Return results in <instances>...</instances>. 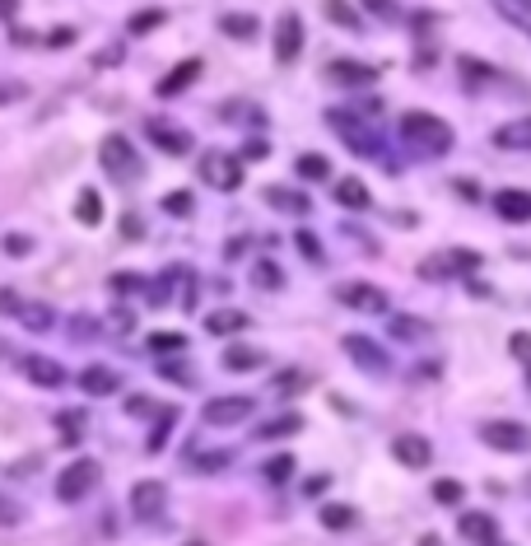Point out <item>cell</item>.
I'll use <instances>...</instances> for the list:
<instances>
[{
    "label": "cell",
    "mask_w": 531,
    "mask_h": 546,
    "mask_svg": "<svg viewBox=\"0 0 531 546\" xmlns=\"http://www.w3.org/2000/svg\"><path fill=\"white\" fill-rule=\"evenodd\" d=\"M56 425H61V440L75 444L79 440V425H89V416H84V412H61V416H56Z\"/></svg>",
    "instance_id": "34"
},
{
    "label": "cell",
    "mask_w": 531,
    "mask_h": 546,
    "mask_svg": "<svg viewBox=\"0 0 531 546\" xmlns=\"http://www.w3.org/2000/svg\"><path fill=\"white\" fill-rule=\"evenodd\" d=\"M0 523H19V504H10L5 495H0Z\"/></svg>",
    "instance_id": "48"
},
{
    "label": "cell",
    "mask_w": 531,
    "mask_h": 546,
    "mask_svg": "<svg viewBox=\"0 0 531 546\" xmlns=\"http://www.w3.org/2000/svg\"><path fill=\"white\" fill-rule=\"evenodd\" d=\"M163 500H168L163 481H135L131 486V514L140 518V523H154V518L163 514Z\"/></svg>",
    "instance_id": "8"
},
{
    "label": "cell",
    "mask_w": 531,
    "mask_h": 546,
    "mask_svg": "<svg viewBox=\"0 0 531 546\" xmlns=\"http://www.w3.org/2000/svg\"><path fill=\"white\" fill-rule=\"evenodd\" d=\"M122 234L126 238H140V220H135V215H126V220H122Z\"/></svg>",
    "instance_id": "51"
},
{
    "label": "cell",
    "mask_w": 531,
    "mask_h": 546,
    "mask_svg": "<svg viewBox=\"0 0 531 546\" xmlns=\"http://www.w3.org/2000/svg\"><path fill=\"white\" fill-rule=\"evenodd\" d=\"M163 210H168V215H191V192H173V197H163Z\"/></svg>",
    "instance_id": "43"
},
{
    "label": "cell",
    "mask_w": 531,
    "mask_h": 546,
    "mask_svg": "<svg viewBox=\"0 0 531 546\" xmlns=\"http://www.w3.org/2000/svg\"><path fill=\"white\" fill-rule=\"evenodd\" d=\"M23 374L33 378L38 388H61V384H66V369L56 365V360H47V355H28V360H23Z\"/></svg>",
    "instance_id": "17"
},
{
    "label": "cell",
    "mask_w": 531,
    "mask_h": 546,
    "mask_svg": "<svg viewBox=\"0 0 531 546\" xmlns=\"http://www.w3.org/2000/svg\"><path fill=\"white\" fill-rule=\"evenodd\" d=\"M369 10H378L382 19H401V10H397V0H363Z\"/></svg>",
    "instance_id": "45"
},
{
    "label": "cell",
    "mask_w": 531,
    "mask_h": 546,
    "mask_svg": "<svg viewBox=\"0 0 531 546\" xmlns=\"http://www.w3.org/2000/svg\"><path fill=\"white\" fill-rule=\"evenodd\" d=\"M391 458H397L401 467H425L434 458V449H429L425 434H397V440H391Z\"/></svg>",
    "instance_id": "12"
},
{
    "label": "cell",
    "mask_w": 531,
    "mask_h": 546,
    "mask_svg": "<svg viewBox=\"0 0 531 546\" xmlns=\"http://www.w3.org/2000/svg\"><path fill=\"white\" fill-rule=\"evenodd\" d=\"M508 346H513L517 360H526V332H513V341H508Z\"/></svg>",
    "instance_id": "50"
},
{
    "label": "cell",
    "mask_w": 531,
    "mask_h": 546,
    "mask_svg": "<svg viewBox=\"0 0 531 546\" xmlns=\"http://www.w3.org/2000/svg\"><path fill=\"white\" fill-rule=\"evenodd\" d=\"M345 355L363 369V374H387V350H378V341H369V337H345Z\"/></svg>",
    "instance_id": "10"
},
{
    "label": "cell",
    "mask_w": 531,
    "mask_h": 546,
    "mask_svg": "<svg viewBox=\"0 0 531 546\" xmlns=\"http://www.w3.org/2000/svg\"><path fill=\"white\" fill-rule=\"evenodd\" d=\"M335 201H341L345 210H369L373 206L369 187H363L359 178H341V182H335Z\"/></svg>",
    "instance_id": "22"
},
{
    "label": "cell",
    "mask_w": 531,
    "mask_h": 546,
    "mask_svg": "<svg viewBox=\"0 0 531 546\" xmlns=\"http://www.w3.org/2000/svg\"><path fill=\"white\" fill-rule=\"evenodd\" d=\"M401 141L419 154V159H438L453 150V126L434 113H406L401 117Z\"/></svg>",
    "instance_id": "1"
},
{
    "label": "cell",
    "mask_w": 531,
    "mask_h": 546,
    "mask_svg": "<svg viewBox=\"0 0 531 546\" xmlns=\"http://www.w3.org/2000/svg\"><path fill=\"white\" fill-rule=\"evenodd\" d=\"M494 145L499 150H531V122H508L494 131Z\"/></svg>",
    "instance_id": "24"
},
{
    "label": "cell",
    "mask_w": 531,
    "mask_h": 546,
    "mask_svg": "<svg viewBox=\"0 0 531 546\" xmlns=\"http://www.w3.org/2000/svg\"><path fill=\"white\" fill-rule=\"evenodd\" d=\"M289 472H294V458H289V453H275V458L266 462V481H270V486L289 481Z\"/></svg>",
    "instance_id": "35"
},
{
    "label": "cell",
    "mask_w": 531,
    "mask_h": 546,
    "mask_svg": "<svg viewBox=\"0 0 531 546\" xmlns=\"http://www.w3.org/2000/svg\"><path fill=\"white\" fill-rule=\"evenodd\" d=\"M494 210H499L508 225H526V220H531V197L517 192V187H508V192L494 197Z\"/></svg>",
    "instance_id": "19"
},
{
    "label": "cell",
    "mask_w": 531,
    "mask_h": 546,
    "mask_svg": "<svg viewBox=\"0 0 531 546\" xmlns=\"http://www.w3.org/2000/svg\"><path fill=\"white\" fill-rule=\"evenodd\" d=\"M326 122H331V131L341 135V141H345L354 154L382 159V163H387V145H382V131H378V126H369L363 117H354V113H326Z\"/></svg>",
    "instance_id": "2"
},
{
    "label": "cell",
    "mask_w": 531,
    "mask_h": 546,
    "mask_svg": "<svg viewBox=\"0 0 531 546\" xmlns=\"http://www.w3.org/2000/svg\"><path fill=\"white\" fill-rule=\"evenodd\" d=\"M252 281H257L261 290H279V285H285V271H279L275 262H257V271H252Z\"/></svg>",
    "instance_id": "31"
},
{
    "label": "cell",
    "mask_w": 531,
    "mask_h": 546,
    "mask_svg": "<svg viewBox=\"0 0 531 546\" xmlns=\"http://www.w3.org/2000/svg\"><path fill=\"white\" fill-rule=\"evenodd\" d=\"M322 10H326V19H331V23H345V29H359V14L345 5V0H326Z\"/></svg>",
    "instance_id": "36"
},
{
    "label": "cell",
    "mask_w": 531,
    "mask_h": 546,
    "mask_svg": "<svg viewBox=\"0 0 531 546\" xmlns=\"http://www.w3.org/2000/svg\"><path fill=\"white\" fill-rule=\"evenodd\" d=\"M457 532L471 537V541H494L499 537V523H494L490 514H462L457 518Z\"/></svg>",
    "instance_id": "21"
},
{
    "label": "cell",
    "mask_w": 531,
    "mask_h": 546,
    "mask_svg": "<svg viewBox=\"0 0 531 546\" xmlns=\"http://www.w3.org/2000/svg\"><path fill=\"white\" fill-rule=\"evenodd\" d=\"M98 159H103L107 178H117V182H135L140 178V154H135V145L126 141V135H107Z\"/></svg>",
    "instance_id": "3"
},
{
    "label": "cell",
    "mask_w": 531,
    "mask_h": 546,
    "mask_svg": "<svg viewBox=\"0 0 531 546\" xmlns=\"http://www.w3.org/2000/svg\"><path fill=\"white\" fill-rule=\"evenodd\" d=\"M201 178L215 187V192H233V187H243V169H238V159L219 154V150L201 154Z\"/></svg>",
    "instance_id": "6"
},
{
    "label": "cell",
    "mask_w": 531,
    "mask_h": 546,
    "mask_svg": "<svg viewBox=\"0 0 531 546\" xmlns=\"http://www.w3.org/2000/svg\"><path fill=\"white\" fill-rule=\"evenodd\" d=\"M481 440L490 449H499V453H522L526 449V425H517V421H490V425H481Z\"/></svg>",
    "instance_id": "9"
},
{
    "label": "cell",
    "mask_w": 531,
    "mask_h": 546,
    "mask_svg": "<svg viewBox=\"0 0 531 546\" xmlns=\"http://www.w3.org/2000/svg\"><path fill=\"white\" fill-rule=\"evenodd\" d=\"M187 546H201V541H187Z\"/></svg>",
    "instance_id": "54"
},
{
    "label": "cell",
    "mask_w": 531,
    "mask_h": 546,
    "mask_svg": "<svg viewBox=\"0 0 531 546\" xmlns=\"http://www.w3.org/2000/svg\"><path fill=\"white\" fill-rule=\"evenodd\" d=\"M173 421H178V406H159V412H154V430H150V453H159V449L168 444V430H173Z\"/></svg>",
    "instance_id": "27"
},
{
    "label": "cell",
    "mask_w": 531,
    "mask_h": 546,
    "mask_svg": "<svg viewBox=\"0 0 531 546\" xmlns=\"http://www.w3.org/2000/svg\"><path fill=\"white\" fill-rule=\"evenodd\" d=\"M219 29L229 33V38H257V19H247V14H224Z\"/></svg>",
    "instance_id": "30"
},
{
    "label": "cell",
    "mask_w": 531,
    "mask_h": 546,
    "mask_svg": "<svg viewBox=\"0 0 531 546\" xmlns=\"http://www.w3.org/2000/svg\"><path fill=\"white\" fill-rule=\"evenodd\" d=\"M266 201L285 215H307V206H313L303 192H294V187H266Z\"/></svg>",
    "instance_id": "23"
},
{
    "label": "cell",
    "mask_w": 531,
    "mask_h": 546,
    "mask_svg": "<svg viewBox=\"0 0 531 546\" xmlns=\"http://www.w3.org/2000/svg\"><path fill=\"white\" fill-rule=\"evenodd\" d=\"M294 238H298V253H303V257H313V262L322 257V243H317L313 234H307V229H303V234H294Z\"/></svg>",
    "instance_id": "44"
},
{
    "label": "cell",
    "mask_w": 531,
    "mask_h": 546,
    "mask_svg": "<svg viewBox=\"0 0 531 546\" xmlns=\"http://www.w3.org/2000/svg\"><path fill=\"white\" fill-rule=\"evenodd\" d=\"M462 495H466V486H462V481H453V477L434 481V500H438V504H457Z\"/></svg>",
    "instance_id": "33"
},
{
    "label": "cell",
    "mask_w": 531,
    "mask_h": 546,
    "mask_svg": "<svg viewBox=\"0 0 531 546\" xmlns=\"http://www.w3.org/2000/svg\"><path fill=\"white\" fill-rule=\"evenodd\" d=\"M378 66H359V61H331L326 66V79H335V85H359V89H369L378 85Z\"/></svg>",
    "instance_id": "14"
},
{
    "label": "cell",
    "mask_w": 531,
    "mask_h": 546,
    "mask_svg": "<svg viewBox=\"0 0 531 546\" xmlns=\"http://www.w3.org/2000/svg\"><path fill=\"white\" fill-rule=\"evenodd\" d=\"M391 332H397V337H425L429 327L425 322H410V318H391Z\"/></svg>",
    "instance_id": "42"
},
{
    "label": "cell",
    "mask_w": 531,
    "mask_h": 546,
    "mask_svg": "<svg viewBox=\"0 0 531 546\" xmlns=\"http://www.w3.org/2000/svg\"><path fill=\"white\" fill-rule=\"evenodd\" d=\"M28 248H33V243H28L23 234H14V238H5V253H28Z\"/></svg>",
    "instance_id": "49"
},
{
    "label": "cell",
    "mask_w": 531,
    "mask_h": 546,
    "mask_svg": "<svg viewBox=\"0 0 531 546\" xmlns=\"http://www.w3.org/2000/svg\"><path fill=\"white\" fill-rule=\"evenodd\" d=\"M331 169H326V159L322 154H298V178H307V182H322Z\"/></svg>",
    "instance_id": "32"
},
{
    "label": "cell",
    "mask_w": 531,
    "mask_h": 546,
    "mask_svg": "<svg viewBox=\"0 0 531 546\" xmlns=\"http://www.w3.org/2000/svg\"><path fill=\"white\" fill-rule=\"evenodd\" d=\"M307 388V374L303 369H285V374H275V393H298Z\"/></svg>",
    "instance_id": "37"
},
{
    "label": "cell",
    "mask_w": 531,
    "mask_h": 546,
    "mask_svg": "<svg viewBox=\"0 0 531 546\" xmlns=\"http://www.w3.org/2000/svg\"><path fill=\"white\" fill-rule=\"evenodd\" d=\"M298 51H303V23H298V14H279V23H275V57L289 66Z\"/></svg>",
    "instance_id": "11"
},
{
    "label": "cell",
    "mask_w": 531,
    "mask_h": 546,
    "mask_svg": "<svg viewBox=\"0 0 531 546\" xmlns=\"http://www.w3.org/2000/svg\"><path fill=\"white\" fill-rule=\"evenodd\" d=\"M23 327H33V332H42V327H51V313L42 304H23Z\"/></svg>",
    "instance_id": "40"
},
{
    "label": "cell",
    "mask_w": 531,
    "mask_h": 546,
    "mask_svg": "<svg viewBox=\"0 0 531 546\" xmlns=\"http://www.w3.org/2000/svg\"><path fill=\"white\" fill-rule=\"evenodd\" d=\"M206 327H210L215 337H229V332H243V327H247V313L224 309V313H210V318H206Z\"/></svg>",
    "instance_id": "26"
},
{
    "label": "cell",
    "mask_w": 531,
    "mask_h": 546,
    "mask_svg": "<svg viewBox=\"0 0 531 546\" xmlns=\"http://www.w3.org/2000/svg\"><path fill=\"white\" fill-rule=\"evenodd\" d=\"M159 23H163V10H140L131 19V33H150V29H159Z\"/></svg>",
    "instance_id": "41"
},
{
    "label": "cell",
    "mask_w": 531,
    "mask_h": 546,
    "mask_svg": "<svg viewBox=\"0 0 531 546\" xmlns=\"http://www.w3.org/2000/svg\"><path fill=\"white\" fill-rule=\"evenodd\" d=\"M145 135L163 150V154H187L191 150V135L187 131H178L173 122H163V117H154V122H145Z\"/></svg>",
    "instance_id": "13"
},
{
    "label": "cell",
    "mask_w": 531,
    "mask_h": 546,
    "mask_svg": "<svg viewBox=\"0 0 531 546\" xmlns=\"http://www.w3.org/2000/svg\"><path fill=\"white\" fill-rule=\"evenodd\" d=\"M252 412H257V402H252V397H215V402H206L201 425L224 430V425H238V421H247Z\"/></svg>",
    "instance_id": "7"
},
{
    "label": "cell",
    "mask_w": 531,
    "mask_h": 546,
    "mask_svg": "<svg viewBox=\"0 0 531 546\" xmlns=\"http://www.w3.org/2000/svg\"><path fill=\"white\" fill-rule=\"evenodd\" d=\"M266 365V350H257V346H229L224 350V369L229 374H247V369H261Z\"/></svg>",
    "instance_id": "20"
},
{
    "label": "cell",
    "mask_w": 531,
    "mask_h": 546,
    "mask_svg": "<svg viewBox=\"0 0 531 546\" xmlns=\"http://www.w3.org/2000/svg\"><path fill=\"white\" fill-rule=\"evenodd\" d=\"M10 98H19V89H0V103H10Z\"/></svg>",
    "instance_id": "53"
},
{
    "label": "cell",
    "mask_w": 531,
    "mask_h": 546,
    "mask_svg": "<svg viewBox=\"0 0 531 546\" xmlns=\"http://www.w3.org/2000/svg\"><path fill=\"white\" fill-rule=\"evenodd\" d=\"M75 220H79V225H98V220H103V201H98V192H89V187H84L79 201H75Z\"/></svg>",
    "instance_id": "28"
},
{
    "label": "cell",
    "mask_w": 531,
    "mask_h": 546,
    "mask_svg": "<svg viewBox=\"0 0 531 546\" xmlns=\"http://www.w3.org/2000/svg\"><path fill=\"white\" fill-rule=\"evenodd\" d=\"M322 528H331V532L354 528V509L350 504H322Z\"/></svg>",
    "instance_id": "29"
},
{
    "label": "cell",
    "mask_w": 531,
    "mask_h": 546,
    "mask_svg": "<svg viewBox=\"0 0 531 546\" xmlns=\"http://www.w3.org/2000/svg\"><path fill=\"white\" fill-rule=\"evenodd\" d=\"M196 79H201V61L187 57L182 66H173V70H168V75L159 79V94H163V98H178L187 85H196Z\"/></svg>",
    "instance_id": "16"
},
{
    "label": "cell",
    "mask_w": 531,
    "mask_h": 546,
    "mask_svg": "<svg viewBox=\"0 0 531 546\" xmlns=\"http://www.w3.org/2000/svg\"><path fill=\"white\" fill-rule=\"evenodd\" d=\"M481 266V253H466V248H447L438 257H425L419 262V276L425 281H447V276H462V271H475Z\"/></svg>",
    "instance_id": "5"
},
{
    "label": "cell",
    "mask_w": 531,
    "mask_h": 546,
    "mask_svg": "<svg viewBox=\"0 0 531 546\" xmlns=\"http://www.w3.org/2000/svg\"><path fill=\"white\" fill-rule=\"evenodd\" d=\"M0 355H5V346H0Z\"/></svg>",
    "instance_id": "55"
},
{
    "label": "cell",
    "mask_w": 531,
    "mask_h": 546,
    "mask_svg": "<svg viewBox=\"0 0 531 546\" xmlns=\"http://www.w3.org/2000/svg\"><path fill=\"white\" fill-rule=\"evenodd\" d=\"M79 388L89 397H112L122 388V374L107 369V365H89V369H79Z\"/></svg>",
    "instance_id": "15"
},
{
    "label": "cell",
    "mask_w": 531,
    "mask_h": 546,
    "mask_svg": "<svg viewBox=\"0 0 531 546\" xmlns=\"http://www.w3.org/2000/svg\"><path fill=\"white\" fill-rule=\"evenodd\" d=\"M224 462H229V453H191V467L196 472H219Z\"/></svg>",
    "instance_id": "39"
},
{
    "label": "cell",
    "mask_w": 531,
    "mask_h": 546,
    "mask_svg": "<svg viewBox=\"0 0 531 546\" xmlns=\"http://www.w3.org/2000/svg\"><path fill=\"white\" fill-rule=\"evenodd\" d=\"M14 10H19V0H0V14H5V19H10Z\"/></svg>",
    "instance_id": "52"
},
{
    "label": "cell",
    "mask_w": 531,
    "mask_h": 546,
    "mask_svg": "<svg viewBox=\"0 0 531 546\" xmlns=\"http://www.w3.org/2000/svg\"><path fill=\"white\" fill-rule=\"evenodd\" d=\"M126 406H131L135 416H154V412H159V406H154V402H145V397H131Z\"/></svg>",
    "instance_id": "47"
},
{
    "label": "cell",
    "mask_w": 531,
    "mask_h": 546,
    "mask_svg": "<svg viewBox=\"0 0 531 546\" xmlns=\"http://www.w3.org/2000/svg\"><path fill=\"white\" fill-rule=\"evenodd\" d=\"M135 285H140L135 271H122V276H112V290H117V294H126V290H135Z\"/></svg>",
    "instance_id": "46"
},
{
    "label": "cell",
    "mask_w": 531,
    "mask_h": 546,
    "mask_svg": "<svg viewBox=\"0 0 531 546\" xmlns=\"http://www.w3.org/2000/svg\"><path fill=\"white\" fill-rule=\"evenodd\" d=\"M98 462H89V458H79V462H70V467L56 477V500H66V504H75V500H84L89 490L98 486Z\"/></svg>",
    "instance_id": "4"
},
{
    "label": "cell",
    "mask_w": 531,
    "mask_h": 546,
    "mask_svg": "<svg viewBox=\"0 0 531 546\" xmlns=\"http://www.w3.org/2000/svg\"><path fill=\"white\" fill-rule=\"evenodd\" d=\"M298 430H303V416H298V412H285V416L266 421V425L257 430V440H289V434H298Z\"/></svg>",
    "instance_id": "25"
},
{
    "label": "cell",
    "mask_w": 531,
    "mask_h": 546,
    "mask_svg": "<svg viewBox=\"0 0 531 546\" xmlns=\"http://www.w3.org/2000/svg\"><path fill=\"white\" fill-rule=\"evenodd\" d=\"M341 299H345L354 313H387V294L373 290V285H345Z\"/></svg>",
    "instance_id": "18"
},
{
    "label": "cell",
    "mask_w": 531,
    "mask_h": 546,
    "mask_svg": "<svg viewBox=\"0 0 531 546\" xmlns=\"http://www.w3.org/2000/svg\"><path fill=\"white\" fill-rule=\"evenodd\" d=\"M182 346H187V337H182V332H154V337H150V350H159V355L182 350Z\"/></svg>",
    "instance_id": "38"
}]
</instances>
